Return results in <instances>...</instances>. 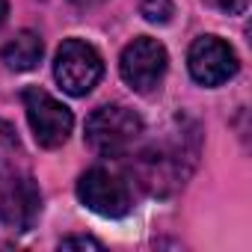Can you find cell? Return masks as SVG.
<instances>
[{"instance_id":"obj_10","label":"cell","mask_w":252,"mask_h":252,"mask_svg":"<svg viewBox=\"0 0 252 252\" xmlns=\"http://www.w3.org/2000/svg\"><path fill=\"white\" fill-rule=\"evenodd\" d=\"M140 15L149 24H169L175 15L172 0H140Z\"/></svg>"},{"instance_id":"obj_8","label":"cell","mask_w":252,"mask_h":252,"mask_svg":"<svg viewBox=\"0 0 252 252\" xmlns=\"http://www.w3.org/2000/svg\"><path fill=\"white\" fill-rule=\"evenodd\" d=\"M187 68L196 83L220 86L237 74L240 63H237L234 48L228 42H222L220 36H199L187 51Z\"/></svg>"},{"instance_id":"obj_9","label":"cell","mask_w":252,"mask_h":252,"mask_svg":"<svg viewBox=\"0 0 252 252\" xmlns=\"http://www.w3.org/2000/svg\"><path fill=\"white\" fill-rule=\"evenodd\" d=\"M42 54H45V45L39 39V33L33 30H18L0 51V60L9 71H33L39 63H42Z\"/></svg>"},{"instance_id":"obj_6","label":"cell","mask_w":252,"mask_h":252,"mask_svg":"<svg viewBox=\"0 0 252 252\" xmlns=\"http://www.w3.org/2000/svg\"><path fill=\"white\" fill-rule=\"evenodd\" d=\"M166 65H169V54L152 36L134 39L128 48L122 51V60H119L122 80L128 83L134 92H143V95L152 92V89H158V83L166 74Z\"/></svg>"},{"instance_id":"obj_4","label":"cell","mask_w":252,"mask_h":252,"mask_svg":"<svg viewBox=\"0 0 252 252\" xmlns=\"http://www.w3.org/2000/svg\"><path fill=\"white\" fill-rule=\"evenodd\" d=\"M54 77L68 95L74 98L89 95L98 86V80L104 77V60L89 42L65 39L54 57Z\"/></svg>"},{"instance_id":"obj_5","label":"cell","mask_w":252,"mask_h":252,"mask_svg":"<svg viewBox=\"0 0 252 252\" xmlns=\"http://www.w3.org/2000/svg\"><path fill=\"white\" fill-rule=\"evenodd\" d=\"M21 101H24L27 122H30V131H33L36 143L42 149H60L68 140L71 128H74L71 110L65 104H60L54 95H48L45 89H39V86L24 89Z\"/></svg>"},{"instance_id":"obj_11","label":"cell","mask_w":252,"mask_h":252,"mask_svg":"<svg viewBox=\"0 0 252 252\" xmlns=\"http://www.w3.org/2000/svg\"><path fill=\"white\" fill-rule=\"evenodd\" d=\"M18 152H21V143H18L15 128H12L9 122L0 119V160H3V158H12V155H18Z\"/></svg>"},{"instance_id":"obj_15","label":"cell","mask_w":252,"mask_h":252,"mask_svg":"<svg viewBox=\"0 0 252 252\" xmlns=\"http://www.w3.org/2000/svg\"><path fill=\"white\" fill-rule=\"evenodd\" d=\"M74 6H80V9H86V6H95V3H101V0H71Z\"/></svg>"},{"instance_id":"obj_1","label":"cell","mask_w":252,"mask_h":252,"mask_svg":"<svg viewBox=\"0 0 252 252\" xmlns=\"http://www.w3.org/2000/svg\"><path fill=\"white\" fill-rule=\"evenodd\" d=\"M42 214L39 184L24 163V152L0 160V220L12 231H30Z\"/></svg>"},{"instance_id":"obj_7","label":"cell","mask_w":252,"mask_h":252,"mask_svg":"<svg viewBox=\"0 0 252 252\" xmlns=\"http://www.w3.org/2000/svg\"><path fill=\"white\" fill-rule=\"evenodd\" d=\"M77 199L98 217L119 220L131 211V190L110 169H86L77 181Z\"/></svg>"},{"instance_id":"obj_13","label":"cell","mask_w":252,"mask_h":252,"mask_svg":"<svg viewBox=\"0 0 252 252\" xmlns=\"http://www.w3.org/2000/svg\"><path fill=\"white\" fill-rule=\"evenodd\" d=\"M60 249H101V240L89 237V234H71L60 240Z\"/></svg>"},{"instance_id":"obj_14","label":"cell","mask_w":252,"mask_h":252,"mask_svg":"<svg viewBox=\"0 0 252 252\" xmlns=\"http://www.w3.org/2000/svg\"><path fill=\"white\" fill-rule=\"evenodd\" d=\"M6 15H9V0H0V27L6 24Z\"/></svg>"},{"instance_id":"obj_2","label":"cell","mask_w":252,"mask_h":252,"mask_svg":"<svg viewBox=\"0 0 252 252\" xmlns=\"http://www.w3.org/2000/svg\"><path fill=\"white\" fill-rule=\"evenodd\" d=\"M196 152L187 155L184 149V137H172V140H163L152 149H146L137 163H134V172L140 178V184L152 193V196H169L172 190H178L184 184V178L190 175L193 169V158Z\"/></svg>"},{"instance_id":"obj_3","label":"cell","mask_w":252,"mask_h":252,"mask_svg":"<svg viewBox=\"0 0 252 252\" xmlns=\"http://www.w3.org/2000/svg\"><path fill=\"white\" fill-rule=\"evenodd\" d=\"M143 137V119L125 104H104L86 119V143L101 158L128 155Z\"/></svg>"},{"instance_id":"obj_12","label":"cell","mask_w":252,"mask_h":252,"mask_svg":"<svg viewBox=\"0 0 252 252\" xmlns=\"http://www.w3.org/2000/svg\"><path fill=\"white\" fill-rule=\"evenodd\" d=\"M205 3L222 15H243L246 6H249V0H205Z\"/></svg>"}]
</instances>
